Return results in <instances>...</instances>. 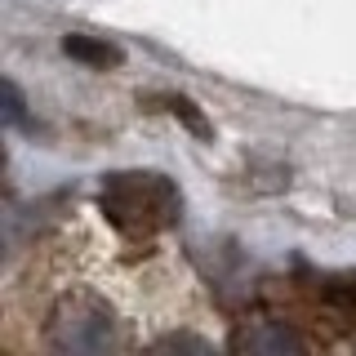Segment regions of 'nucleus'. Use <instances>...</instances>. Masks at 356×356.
Segmentation results:
<instances>
[{"mask_svg":"<svg viewBox=\"0 0 356 356\" xmlns=\"http://www.w3.org/2000/svg\"><path fill=\"white\" fill-rule=\"evenodd\" d=\"M67 54L72 58H89V63H116L120 49H111L103 40H89V36H67Z\"/></svg>","mask_w":356,"mask_h":356,"instance_id":"obj_4","label":"nucleus"},{"mask_svg":"<svg viewBox=\"0 0 356 356\" xmlns=\"http://www.w3.org/2000/svg\"><path fill=\"white\" fill-rule=\"evenodd\" d=\"M49 348L54 352H116L125 348L120 321L111 316V307L98 294H67L49 316Z\"/></svg>","mask_w":356,"mask_h":356,"instance_id":"obj_2","label":"nucleus"},{"mask_svg":"<svg viewBox=\"0 0 356 356\" xmlns=\"http://www.w3.org/2000/svg\"><path fill=\"white\" fill-rule=\"evenodd\" d=\"M241 352H303V339L285 330V321H254L236 334Z\"/></svg>","mask_w":356,"mask_h":356,"instance_id":"obj_3","label":"nucleus"},{"mask_svg":"<svg viewBox=\"0 0 356 356\" xmlns=\"http://www.w3.org/2000/svg\"><path fill=\"white\" fill-rule=\"evenodd\" d=\"M107 222L125 236H156V232L174 227L183 214V196L165 174H147V170H129V174H111L103 178L98 192Z\"/></svg>","mask_w":356,"mask_h":356,"instance_id":"obj_1","label":"nucleus"}]
</instances>
